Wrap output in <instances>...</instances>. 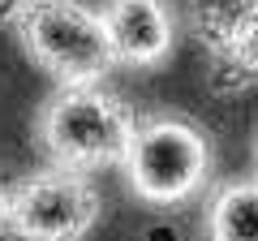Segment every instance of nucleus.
I'll list each match as a JSON object with an SVG mask.
<instances>
[{"mask_svg": "<svg viewBox=\"0 0 258 241\" xmlns=\"http://www.w3.org/2000/svg\"><path fill=\"white\" fill-rule=\"evenodd\" d=\"M9 26L22 52L60 86H99L116 69L99 9L82 0H22Z\"/></svg>", "mask_w": 258, "mask_h": 241, "instance_id": "f257e3e1", "label": "nucleus"}, {"mask_svg": "<svg viewBox=\"0 0 258 241\" xmlns=\"http://www.w3.org/2000/svg\"><path fill=\"white\" fill-rule=\"evenodd\" d=\"M39 142L60 168H108L125 164L138 120L120 95L103 86H60L39 112Z\"/></svg>", "mask_w": 258, "mask_h": 241, "instance_id": "f03ea898", "label": "nucleus"}, {"mask_svg": "<svg viewBox=\"0 0 258 241\" xmlns=\"http://www.w3.org/2000/svg\"><path fill=\"white\" fill-rule=\"evenodd\" d=\"M129 190L151 207H176L194 198L211 176V138L198 120L159 112L138 120L134 142L125 155Z\"/></svg>", "mask_w": 258, "mask_h": 241, "instance_id": "7ed1b4c3", "label": "nucleus"}, {"mask_svg": "<svg viewBox=\"0 0 258 241\" xmlns=\"http://www.w3.org/2000/svg\"><path fill=\"white\" fill-rule=\"evenodd\" d=\"M103 203L91 176L78 168H39L9 186L5 232L18 241H82L99 224Z\"/></svg>", "mask_w": 258, "mask_h": 241, "instance_id": "20e7f679", "label": "nucleus"}, {"mask_svg": "<svg viewBox=\"0 0 258 241\" xmlns=\"http://www.w3.org/2000/svg\"><path fill=\"white\" fill-rule=\"evenodd\" d=\"M99 18L116 65L155 69L176 47V18L168 0H103Z\"/></svg>", "mask_w": 258, "mask_h": 241, "instance_id": "39448f33", "label": "nucleus"}, {"mask_svg": "<svg viewBox=\"0 0 258 241\" xmlns=\"http://www.w3.org/2000/svg\"><path fill=\"white\" fill-rule=\"evenodd\" d=\"M207 241H258V176L215 190L207 207Z\"/></svg>", "mask_w": 258, "mask_h": 241, "instance_id": "423d86ee", "label": "nucleus"}, {"mask_svg": "<svg viewBox=\"0 0 258 241\" xmlns=\"http://www.w3.org/2000/svg\"><path fill=\"white\" fill-rule=\"evenodd\" d=\"M258 18V0H189V26L215 56L228 52Z\"/></svg>", "mask_w": 258, "mask_h": 241, "instance_id": "0eeeda50", "label": "nucleus"}, {"mask_svg": "<svg viewBox=\"0 0 258 241\" xmlns=\"http://www.w3.org/2000/svg\"><path fill=\"white\" fill-rule=\"evenodd\" d=\"M220 65L224 69H237L241 86H254L258 82V18H254V26H249L228 52H220Z\"/></svg>", "mask_w": 258, "mask_h": 241, "instance_id": "6e6552de", "label": "nucleus"}, {"mask_svg": "<svg viewBox=\"0 0 258 241\" xmlns=\"http://www.w3.org/2000/svg\"><path fill=\"white\" fill-rule=\"evenodd\" d=\"M5 220H9V186L0 181V232H5Z\"/></svg>", "mask_w": 258, "mask_h": 241, "instance_id": "1a4fd4ad", "label": "nucleus"}, {"mask_svg": "<svg viewBox=\"0 0 258 241\" xmlns=\"http://www.w3.org/2000/svg\"><path fill=\"white\" fill-rule=\"evenodd\" d=\"M22 0H0V22H9L13 18V9H18Z\"/></svg>", "mask_w": 258, "mask_h": 241, "instance_id": "9d476101", "label": "nucleus"}, {"mask_svg": "<svg viewBox=\"0 0 258 241\" xmlns=\"http://www.w3.org/2000/svg\"><path fill=\"white\" fill-rule=\"evenodd\" d=\"M254 168H258V138H254Z\"/></svg>", "mask_w": 258, "mask_h": 241, "instance_id": "9b49d317", "label": "nucleus"}]
</instances>
